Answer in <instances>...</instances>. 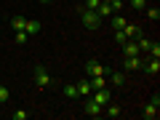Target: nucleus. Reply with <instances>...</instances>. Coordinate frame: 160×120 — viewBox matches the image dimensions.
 <instances>
[{
  "label": "nucleus",
  "mask_w": 160,
  "mask_h": 120,
  "mask_svg": "<svg viewBox=\"0 0 160 120\" xmlns=\"http://www.w3.org/2000/svg\"><path fill=\"white\" fill-rule=\"evenodd\" d=\"M78 11H80V19H83V27H88V29L102 27V16H99L96 11H91V8H86V6H78Z\"/></svg>",
  "instance_id": "1"
},
{
  "label": "nucleus",
  "mask_w": 160,
  "mask_h": 120,
  "mask_svg": "<svg viewBox=\"0 0 160 120\" xmlns=\"http://www.w3.org/2000/svg\"><path fill=\"white\" fill-rule=\"evenodd\" d=\"M32 78H35V86H38V88H51L53 86V78L48 75V69L43 67V64H35Z\"/></svg>",
  "instance_id": "2"
},
{
  "label": "nucleus",
  "mask_w": 160,
  "mask_h": 120,
  "mask_svg": "<svg viewBox=\"0 0 160 120\" xmlns=\"http://www.w3.org/2000/svg\"><path fill=\"white\" fill-rule=\"evenodd\" d=\"M86 72H88V78H91V75H104V78H107V75L112 72V69H109V67H104V64H99L96 59H88V64H86Z\"/></svg>",
  "instance_id": "3"
},
{
  "label": "nucleus",
  "mask_w": 160,
  "mask_h": 120,
  "mask_svg": "<svg viewBox=\"0 0 160 120\" xmlns=\"http://www.w3.org/2000/svg\"><path fill=\"white\" fill-rule=\"evenodd\" d=\"M91 99H93V102H99V104L104 107V104H109L112 93H109V91H104V88H96V91H91Z\"/></svg>",
  "instance_id": "4"
},
{
  "label": "nucleus",
  "mask_w": 160,
  "mask_h": 120,
  "mask_svg": "<svg viewBox=\"0 0 160 120\" xmlns=\"http://www.w3.org/2000/svg\"><path fill=\"white\" fill-rule=\"evenodd\" d=\"M86 115H91V118H99L102 115V104L93 102L91 96H86Z\"/></svg>",
  "instance_id": "5"
},
{
  "label": "nucleus",
  "mask_w": 160,
  "mask_h": 120,
  "mask_svg": "<svg viewBox=\"0 0 160 120\" xmlns=\"http://www.w3.org/2000/svg\"><path fill=\"white\" fill-rule=\"evenodd\" d=\"M123 53H126V56H139L142 48H139L136 40H126V43H123Z\"/></svg>",
  "instance_id": "6"
},
{
  "label": "nucleus",
  "mask_w": 160,
  "mask_h": 120,
  "mask_svg": "<svg viewBox=\"0 0 160 120\" xmlns=\"http://www.w3.org/2000/svg\"><path fill=\"white\" fill-rule=\"evenodd\" d=\"M8 27H11L13 32H22V29L27 27V19H24V16H19V13H16V16H11V19H8Z\"/></svg>",
  "instance_id": "7"
},
{
  "label": "nucleus",
  "mask_w": 160,
  "mask_h": 120,
  "mask_svg": "<svg viewBox=\"0 0 160 120\" xmlns=\"http://www.w3.org/2000/svg\"><path fill=\"white\" fill-rule=\"evenodd\" d=\"M123 32H126V38H128V40L142 38V27H136V24H126V27H123Z\"/></svg>",
  "instance_id": "8"
},
{
  "label": "nucleus",
  "mask_w": 160,
  "mask_h": 120,
  "mask_svg": "<svg viewBox=\"0 0 160 120\" xmlns=\"http://www.w3.org/2000/svg\"><path fill=\"white\" fill-rule=\"evenodd\" d=\"M91 91H93V88H91V80L83 78V80L78 83V93H80V96H91Z\"/></svg>",
  "instance_id": "9"
},
{
  "label": "nucleus",
  "mask_w": 160,
  "mask_h": 120,
  "mask_svg": "<svg viewBox=\"0 0 160 120\" xmlns=\"http://www.w3.org/2000/svg\"><path fill=\"white\" fill-rule=\"evenodd\" d=\"M123 69H142V59H139V56H126Z\"/></svg>",
  "instance_id": "10"
},
{
  "label": "nucleus",
  "mask_w": 160,
  "mask_h": 120,
  "mask_svg": "<svg viewBox=\"0 0 160 120\" xmlns=\"http://www.w3.org/2000/svg\"><path fill=\"white\" fill-rule=\"evenodd\" d=\"M40 27H43V24H40L38 19H27V27H24V32H27V35H38Z\"/></svg>",
  "instance_id": "11"
},
{
  "label": "nucleus",
  "mask_w": 160,
  "mask_h": 120,
  "mask_svg": "<svg viewBox=\"0 0 160 120\" xmlns=\"http://www.w3.org/2000/svg\"><path fill=\"white\" fill-rule=\"evenodd\" d=\"M144 118H147V120H152V118H158V102H149L147 104V107H144Z\"/></svg>",
  "instance_id": "12"
},
{
  "label": "nucleus",
  "mask_w": 160,
  "mask_h": 120,
  "mask_svg": "<svg viewBox=\"0 0 160 120\" xmlns=\"http://www.w3.org/2000/svg\"><path fill=\"white\" fill-rule=\"evenodd\" d=\"M88 80H91V88H93V91H96V88H104V86H107V80H104V75H91Z\"/></svg>",
  "instance_id": "13"
},
{
  "label": "nucleus",
  "mask_w": 160,
  "mask_h": 120,
  "mask_svg": "<svg viewBox=\"0 0 160 120\" xmlns=\"http://www.w3.org/2000/svg\"><path fill=\"white\" fill-rule=\"evenodd\" d=\"M109 80H112V86H123V83H126V75L123 72H109Z\"/></svg>",
  "instance_id": "14"
},
{
  "label": "nucleus",
  "mask_w": 160,
  "mask_h": 120,
  "mask_svg": "<svg viewBox=\"0 0 160 120\" xmlns=\"http://www.w3.org/2000/svg\"><path fill=\"white\" fill-rule=\"evenodd\" d=\"M62 93H64L67 99H78V96H80V93H78V86H64Z\"/></svg>",
  "instance_id": "15"
},
{
  "label": "nucleus",
  "mask_w": 160,
  "mask_h": 120,
  "mask_svg": "<svg viewBox=\"0 0 160 120\" xmlns=\"http://www.w3.org/2000/svg\"><path fill=\"white\" fill-rule=\"evenodd\" d=\"M126 19H123V16H120V13H115V16H112V29H123V27H126Z\"/></svg>",
  "instance_id": "16"
},
{
  "label": "nucleus",
  "mask_w": 160,
  "mask_h": 120,
  "mask_svg": "<svg viewBox=\"0 0 160 120\" xmlns=\"http://www.w3.org/2000/svg\"><path fill=\"white\" fill-rule=\"evenodd\" d=\"M144 72H149V75H158V72H160V62H158V59H152V62H149L147 67H144Z\"/></svg>",
  "instance_id": "17"
},
{
  "label": "nucleus",
  "mask_w": 160,
  "mask_h": 120,
  "mask_svg": "<svg viewBox=\"0 0 160 120\" xmlns=\"http://www.w3.org/2000/svg\"><path fill=\"white\" fill-rule=\"evenodd\" d=\"M96 13H99L102 19H104V16H109V13H112V6H109V3H102V6L96 8Z\"/></svg>",
  "instance_id": "18"
},
{
  "label": "nucleus",
  "mask_w": 160,
  "mask_h": 120,
  "mask_svg": "<svg viewBox=\"0 0 160 120\" xmlns=\"http://www.w3.org/2000/svg\"><path fill=\"white\" fill-rule=\"evenodd\" d=\"M104 115H107V118H120L123 112H120V107H118V104H109V107H107V112H104Z\"/></svg>",
  "instance_id": "19"
},
{
  "label": "nucleus",
  "mask_w": 160,
  "mask_h": 120,
  "mask_svg": "<svg viewBox=\"0 0 160 120\" xmlns=\"http://www.w3.org/2000/svg\"><path fill=\"white\" fill-rule=\"evenodd\" d=\"M147 53H149V56H152V59H158V56H160V43H149Z\"/></svg>",
  "instance_id": "20"
},
{
  "label": "nucleus",
  "mask_w": 160,
  "mask_h": 120,
  "mask_svg": "<svg viewBox=\"0 0 160 120\" xmlns=\"http://www.w3.org/2000/svg\"><path fill=\"white\" fill-rule=\"evenodd\" d=\"M11 118H13V120H27V118H29V112H27V109H13Z\"/></svg>",
  "instance_id": "21"
},
{
  "label": "nucleus",
  "mask_w": 160,
  "mask_h": 120,
  "mask_svg": "<svg viewBox=\"0 0 160 120\" xmlns=\"http://www.w3.org/2000/svg\"><path fill=\"white\" fill-rule=\"evenodd\" d=\"M144 11H147V16L152 19V22H158V19H160V8L158 6H155V8H144Z\"/></svg>",
  "instance_id": "22"
},
{
  "label": "nucleus",
  "mask_w": 160,
  "mask_h": 120,
  "mask_svg": "<svg viewBox=\"0 0 160 120\" xmlns=\"http://www.w3.org/2000/svg\"><path fill=\"white\" fill-rule=\"evenodd\" d=\"M126 32H123V29H115V43H118V46H123V43H126Z\"/></svg>",
  "instance_id": "23"
},
{
  "label": "nucleus",
  "mask_w": 160,
  "mask_h": 120,
  "mask_svg": "<svg viewBox=\"0 0 160 120\" xmlns=\"http://www.w3.org/2000/svg\"><path fill=\"white\" fill-rule=\"evenodd\" d=\"M128 3H131L136 11H144V8H147V0H128Z\"/></svg>",
  "instance_id": "24"
},
{
  "label": "nucleus",
  "mask_w": 160,
  "mask_h": 120,
  "mask_svg": "<svg viewBox=\"0 0 160 120\" xmlns=\"http://www.w3.org/2000/svg\"><path fill=\"white\" fill-rule=\"evenodd\" d=\"M8 99H11V93H8V88H6V86H0V104H6Z\"/></svg>",
  "instance_id": "25"
},
{
  "label": "nucleus",
  "mask_w": 160,
  "mask_h": 120,
  "mask_svg": "<svg viewBox=\"0 0 160 120\" xmlns=\"http://www.w3.org/2000/svg\"><path fill=\"white\" fill-rule=\"evenodd\" d=\"M83 6H86V8H91V11H96V8L102 6V0H86Z\"/></svg>",
  "instance_id": "26"
},
{
  "label": "nucleus",
  "mask_w": 160,
  "mask_h": 120,
  "mask_svg": "<svg viewBox=\"0 0 160 120\" xmlns=\"http://www.w3.org/2000/svg\"><path fill=\"white\" fill-rule=\"evenodd\" d=\"M27 38H29V35L24 32V29H22V32H16V43H19V46H24V43H27Z\"/></svg>",
  "instance_id": "27"
},
{
  "label": "nucleus",
  "mask_w": 160,
  "mask_h": 120,
  "mask_svg": "<svg viewBox=\"0 0 160 120\" xmlns=\"http://www.w3.org/2000/svg\"><path fill=\"white\" fill-rule=\"evenodd\" d=\"M109 6H112V11H120L123 8V0H109Z\"/></svg>",
  "instance_id": "28"
},
{
  "label": "nucleus",
  "mask_w": 160,
  "mask_h": 120,
  "mask_svg": "<svg viewBox=\"0 0 160 120\" xmlns=\"http://www.w3.org/2000/svg\"><path fill=\"white\" fill-rule=\"evenodd\" d=\"M40 3H51V0H40Z\"/></svg>",
  "instance_id": "29"
},
{
  "label": "nucleus",
  "mask_w": 160,
  "mask_h": 120,
  "mask_svg": "<svg viewBox=\"0 0 160 120\" xmlns=\"http://www.w3.org/2000/svg\"><path fill=\"white\" fill-rule=\"evenodd\" d=\"M102 3H109V0H102Z\"/></svg>",
  "instance_id": "30"
},
{
  "label": "nucleus",
  "mask_w": 160,
  "mask_h": 120,
  "mask_svg": "<svg viewBox=\"0 0 160 120\" xmlns=\"http://www.w3.org/2000/svg\"><path fill=\"white\" fill-rule=\"evenodd\" d=\"M126 3H128V0H126Z\"/></svg>",
  "instance_id": "31"
}]
</instances>
